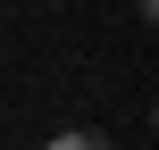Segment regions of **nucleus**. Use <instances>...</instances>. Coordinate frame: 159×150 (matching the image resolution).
<instances>
[{"instance_id": "1", "label": "nucleus", "mask_w": 159, "mask_h": 150, "mask_svg": "<svg viewBox=\"0 0 159 150\" xmlns=\"http://www.w3.org/2000/svg\"><path fill=\"white\" fill-rule=\"evenodd\" d=\"M42 150H109V134H50Z\"/></svg>"}]
</instances>
